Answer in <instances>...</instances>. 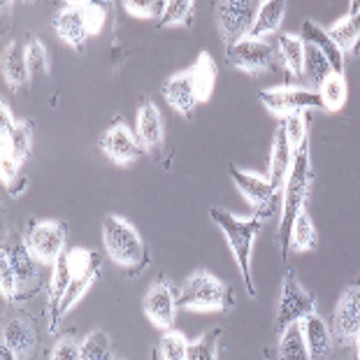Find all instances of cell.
Returning <instances> with one entry per match:
<instances>
[{
  "instance_id": "8",
  "label": "cell",
  "mask_w": 360,
  "mask_h": 360,
  "mask_svg": "<svg viewBox=\"0 0 360 360\" xmlns=\"http://www.w3.org/2000/svg\"><path fill=\"white\" fill-rule=\"evenodd\" d=\"M3 256L17 277V304L30 300L40 290V263L30 254L26 237L10 235L3 244Z\"/></svg>"
},
{
  "instance_id": "2",
  "label": "cell",
  "mask_w": 360,
  "mask_h": 360,
  "mask_svg": "<svg viewBox=\"0 0 360 360\" xmlns=\"http://www.w3.org/2000/svg\"><path fill=\"white\" fill-rule=\"evenodd\" d=\"M33 151V124L28 119H14L10 107L0 105V174L5 188L19 195L28 181L21 179V165Z\"/></svg>"
},
{
  "instance_id": "14",
  "label": "cell",
  "mask_w": 360,
  "mask_h": 360,
  "mask_svg": "<svg viewBox=\"0 0 360 360\" xmlns=\"http://www.w3.org/2000/svg\"><path fill=\"white\" fill-rule=\"evenodd\" d=\"M258 98H260V103L267 107V112H272L274 117H281V119L293 112H307V110H314V107H323L319 91H314V89L277 86V89L260 91Z\"/></svg>"
},
{
  "instance_id": "12",
  "label": "cell",
  "mask_w": 360,
  "mask_h": 360,
  "mask_svg": "<svg viewBox=\"0 0 360 360\" xmlns=\"http://www.w3.org/2000/svg\"><path fill=\"white\" fill-rule=\"evenodd\" d=\"M226 58L231 60V65L247 75H265L274 72L279 58H277V47L267 40H254V37H244L233 47L226 49Z\"/></svg>"
},
{
  "instance_id": "11",
  "label": "cell",
  "mask_w": 360,
  "mask_h": 360,
  "mask_svg": "<svg viewBox=\"0 0 360 360\" xmlns=\"http://www.w3.org/2000/svg\"><path fill=\"white\" fill-rule=\"evenodd\" d=\"M26 244L30 254L40 265H56V260L65 254L68 226L63 221H33L26 231Z\"/></svg>"
},
{
  "instance_id": "33",
  "label": "cell",
  "mask_w": 360,
  "mask_h": 360,
  "mask_svg": "<svg viewBox=\"0 0 360 360\" xmlns=\"http://www.w3.org/2000/svg\"><path fill=\"white\" fill-rule=\"evenodd\" d=\"M330 75H335L330 60H328L316 47H309V44H307V58H304V79H307L311 86L321 89V84L330 77Z\"/></svg>"
},
{
  "instance_id": "22",
  "label": "cell",
  "mask_w": 360,
  "mask_h": 360,
  "mask_svg": "<svg viewBox=\"0 0 360 360\" xmlns=\"http://www.w3.org/2000/svg\"><path fill=\"white\" fill-rule=\"evenodd\" d=\"M300 323H302L309 360H333V349H335L333 328L328 326L316 311L309 314V316H304Z\"/></svg>"
},
{
  "instance_id": "25",
  "label": "cell",
  "mask_w": 360,
  "mask_h": 360,
  "mask_svg": "<svg viewBox=\"0 0 360 360\" xmlns=\"http://www.w3.org/2000/svg\"><path fill=\"white\" fill-rule=\"evenodd\" d=\"M277 47V58L281 68H286V72L293 75L295 79L304 77V58H307V44L300 40V35L283 33L274 42Z\"/></svg>"
},
{
  "instance_id": "16",
  "label": "cell",
  "mask_w": 360,
  "mask_h": 360,
  "mask_svg": "<svg viewBox=\"0 0 360 360\" xmlns=\"http://www.w3.org/2000/svg\"><path fill=\"white\" fill-rule=\"evenodd\" d=\"M142 309L158 330H172L174 316H177V293L167 281H154L142 297Z\"/></svg>"
},
{
  "instance_id": "27",
  "label": "cell",
  "mask_w": 360,
  "mask_h": 360,
  "mask_svg": "<svg viewBox=\"0 0 360 360\" xmlns=\"http://www.w3.org/2000/svg\"><path fill=\"white\" fill-rule=\"evenodd\" d=\"M283 17H286V3L281 0H265L258 5V17L254 21L249 37L254 40H267L272 33H277Z\"/></svg>"
},
{
  "instance_id": "42",
  "label": "cell",
  "mask_w": 360,
  "mask_h": 360,
  "mask_svg": "<svg viewBox=\"0 0 360 360\" xmlns=\"http://www.w3.org/2000/svg\"><path fill=\"white\" fill-rule=\"evenodd\" d=\"M0 360H19L17 354L10 349V347H5V344H0Z\"/></svg>"
},
{
  "instance_id": "19",
  "label": "cell",
  "mask_w": 360,
  "mask_h": 360,
  "mask_svg": "<svg viewBox=\"0 0 360 360\" xmlns=\"http://www.w3.org/2000/svg\"><path fill=\"white\" fill-rule=\"evenodd\" d=\"M70 279H72V270H70V260H68V251L56 260L49 279V288H47V314H49V328L47 330L53 335L58 330V326L63 323V316H60V304H63V297L70 288Z\"/></svg>"
},
{
  "instance_id": "35",
  "label": "cell",
  "mask_w": 360,
  "mask_h": 360,
  "mask_svg": "<svg viewBox=\"0 0 360 360\" xmlns=\"http://www.w3.org/2000/svg\"><path fill=\"white\" fill-rule=\"evenodd\" d=\"M82 360H114L110 335L105 330H91L82 340Z\"/></svg>"
},
{
  "instance_id": "3",
  "label": "cell",
  "mask_w": 360,
  "mask_h": 360,
  "mask_svg": "<svg viewBox=\"0 0 360 360\" xmlns=\"http://www.w3.org/2000/svg\"><path fill=\"white\" fill-rule=\"evenodd\" d=\"M314 184V170H311V151H309V142H304L300 149H297L293 167H290V174L286 184H283L281 191V214H279V247L281 254L286 256L288 249V240H290V228H293L295 217L300 214L304 207H307V198Z\"/></svg>"
},
{
  "instance_id": "10",
  "label": "cell",
  "mask_w": 360,
  "mask_h": 360,
  "mask_svg": "<svg viewBox=\"0 0 360 360\" xmlns=\"http://www.w3.org/2000/svg\"><path fill=\"white\" fill-rule=\"evenodd\" d=\"M314 311H316L314 295L300 286L293 270H286L281 281L277 307H274V330H277V335H281L288 326L300 323L304 316H309Z\"/></svg>"
},
{
  "instance_id": "4",
  "label": "cell",
  "mask_w": 360,
  "mask_h": 360,
  "mask_svg": "<svg viewBox=\"0 0 360 360\" xmlns=\"http://www.w3.org/2000/svg\"><path fill=\"white\" fill-rule=\"evenodd\" d=\"M210 219L221 228L228 247H231L233 256L237 260V270H240L244 283L249 288V295H256L254 274H251V254H254V242L263 228L265 221L258 214H251L249 219H240L235 214L221 210V207H212Z\"/></svg>"
},
{
  "instance_id": "13",
  "label": "cell",
  "mask_w": 360,
  "mask_h": 360,
  "mask_svg": "<svg viewBox=\"0 0 360 360\" xmlns=\"http://www.w3.org/2000/svg\"><path fill=\"white\" fill-rule=\"evenodd\" d=\"M228 172H231V179L235 181V186L240 188V193L244 195V200L249 205H254V210L260 219L270 221L274 214H277V202L281 205V193L272 186L270 179L258 177L254 172L240 170L235 163H231Z\"/></svg>"
},
{
  "instance_id": "39",
  "label": "cell",
  "mask_w": 360,
  "mask_h": 360,
  "mask_svg": "<svg viewBox=\"0 0 360 360\" xmlns=\"http://www.w3.org/2000/svg\"><path fill=\"white\" fill-rule=\"evenodd\" d=\"M165 5L163 0H126L124 7L128 14L133 17H140V19H158L163 17L165 12Z\"/></svg>"
},
{
  "instance_id": "24",
  "label": "cell",
  "mask_w": 360,
  "mask_h": 360,
  "mask_svg": "<svg viewBox=\"0 0 360 360\" xmlns=\"http://www.w3.org/2000/svg\"><path fill=\"white\" fill-rule=\"evenodd\" d=\"M297 35H300V40L304 44L316 47L328 60H330L335 75H344V49L333 40L330 33H328L323 26L314 24L311 19H304L302 26H300V33H297Z\"/></svg>"
},
{
  "instance_id": "34",
  "label": "cell",
  "mask_w": 360,
  "mask_h": 360,
  "mask_svg": "<svg viewBox=\"0 0 360 360\" xmlns=\"http://www.w3.org/2000/svg\"><path fill=\"white\" fill-rule=\"evenodd\" d=\"M221 328H212V330L195 337L188 342V360H219V342H221Z\"/></svg>"
},
{
  "instance_id": "28",
  "label": "cell",
  "mask_w": 360,
  "mask_h": 360,
  "mask_svg": "<svg viewBox=\"0 0 360 360\" xmlns=\"http://www.w3.org/2000/svg\"><path fill=\"white\" fill-rule=\"evenodd\" d=\"M288 249L297 251V254H304V251H316L319 249V233H316V226H314L311 214L307 212V207H304V210L297 214L295 221H293Z\"/></svg>"
},
{
  "instance_id": "37",
  "label": "cell",
  "mask_w": 360,
  "mask_h": 360,
  "mask_svg": "<svg viewBox=\"0 0 360 360\" xmlns=\"http://www.w3.org/2000/svg\"><path fill=\"white\" fill-rule=\"evenodd\" d=\"M279 124L283 126V130H286V137L288 142L293 144V149L297 151L302 147L304 142H309V121H307V114L304 112H293V114H286Z\"/></svg>"
},
{
  "instance_id": "43",
  "label": "cell",
  "mask_w": 360,
  "mask_h": 360,
  "mask_svg": "<svg viewBox=\"0 0 360 360\" xmlns=\"http://www.w3.org/2000/svg\"><path fill=\"white\" fill-rule=\"evenodd\" d=\"M351 51H354V53H360V40L354 44V49H351Z\"/></svg>"
},
{
  "instance_id": "21",
  "label": "cell",
  "mask_w": 360,
  "mask_h": 360,
  "mask_svg": "<svg viewBox=\"0 0 360 360\" xmlns=\"http://www.w3.org/2000/svg\"><path fill=\"white\" fill-rule=\"evenodd\" d=\"M53 30L65 44H70L72 49L79 51L89 37L86 21H84V3L68 5L53 14Z\"/></svg>"
},
{
  "instance_id": "7",
  "label": "cell",
  "mask_w": 360,
  "mask_h": 360,
  "mask_svg": "<svg viewBox=\"0 0 360 360\" xmlns=\"http://www.w3.org/2000/svg\"><path fill=\"white\" fill-rule=\"evenodd\" d=\"M258 5L254 0H219L214 5V21L226 49L249 37L258 17Z\"/></svg>"
},
{
  "instance_id": "31",
  "label": "cell",
  "mask_w": 360,
  "mask_h": 360,
  "mask_svg": "<svg viewBox=\"0 0 360 360\" xmlns=\"http://www.w3.org/2000/svg\"><path fill=\"white\" fill-rule=\"evenodd\" d=\"M188 342L186 335L179 330H165L158 347L154 349V360H188Z\"/></svg>"
},
{
  "instance_id": "15",
  "label": "cell",
  "mask_w": 360,
  "mask_h": 360,
  "mask_svg": "<svg viewBox=\"0 0 360 360\" xmlns=\"http://www.w3.org/2000/svg\"><path fill=\"white\" fill-rule=\"evenodd\" d=\"M330 328L337 342L354 344L360 333V279L344 288V293L337 300Z\"/></svg>"
},
{
  "instance_id": "30",
  "label": "cell",
  "mask_w": 360,
  "mask_h": 360,
  "mask_svg": "<svg viewBox=\"0 0 360 360\" xmlns=\"http://www.w3.org/2000/svg\"><path fill=\"white\" fill-rule=\"evenodd\" d=\"M277 360H309L307 344H304L302 323L288 326L286 330L279 335Z\"/></svg>"
},
{
  "instance_id": "29",
  "label": "cell",
  "mask_w": 360,
  "mask_h": 360,
  "mask_svg": "<svg viewBox=\"0 0 360 360\" xmlns=\"http://www.w3.org/2000/svg\"><path fill=\"white\" fill-rule=\"evenodd\" d=\"M326 30L330 33V37L342 49H354V44L360 40V3L358 0L351 3L347 17Z\"/></svg>"
},
{
  "instance_id": "20",
  "label": "cell",
  "mask_w": 360,
  "mask_h": 360,
  "mask_svg": "<svg viewBox=\"0 0 360 360\" xmlns=\"http://www.w3.org/2000/svg\"><path fill=\"white\" fill-rule=\"evenodd\" d=\"M135 128H137V140H140L144 151H158L165 137V124L160 117V110L156 103L142 101L135 114Z\"/></svg>"
},
{
  "instance_id": "40",
  "label": "cell",
  "mask_w": 360,
  "mask_h": 360,
  "mask_svg": "<svg viewBox=\"0 0 360 360\" xmlns=\"http://www.w3.org/2000/svg\"><path fill=\"white\" fill-rule=\"evenodd\" d=\"M49 360H82V342H77L75 337H60L53 344Z\"/></svg>"
},
{
  "instance_id": "18",
  "label": "cell",
  "mask_w": 360,
  "mask_h": 360,
  "mask_svg": "<svg viewBox=\"0 0 360 360\" xmlns=\"http://www.w3.org/2000/svg\"><path fill=\"white\" fill-rule=\"evenodd\" d=\"M10 347L19 360H33L37 349V333L33 326V319L26 314H10L3 321V342Z\"/></svg>"
},
{
  "instance_id": "1",
  "label": "cell",
  "mask_w": 360,
  "mask_h": 360,
  "mask_svg": "<svg viewBox=\"0 0 360 360\" xmlns=\"http://www.w3.org/2000/svg\"><path fill=\"white\" fill-rule=\"evenodd\" d=\"M217 63L207 51H200V56L188 70H181L172 77H167L160 86V94L165 101L177 110L181 117L191 119L195 114V107L200 103H207L214 94V84H217Z\"/></svg>"
},
{
  "instance_id": "38",
  "label": "cell",
  "mask_w": 360,
  "mask_h": 360,
  "mask_svg": "<svg viewBox=\"0 0 360 360\" xmlns=\"http://www.w3.org/2000/svg\"><path fill=\"white\" fill-rule=\"evenodd\" d=\"M26 63L30 75H47L49 72V51L42 44V40L30 37L26 42Z\"/></svg>"
},
{
  "instance_id": "23",
  "label": "cell",
  "mask_w": 360,
  "mask_h": 360,
  "mask_svg": "<svg viewBox=\"0 0 360 360\" xmlns=\"http://www.w3.org/2000/svg\"><path fill=\"white\" fill-rule=\"evenodd\" d=\"M297 151L293 149V144L288 142L286 137V130L279 124L277 130H274V140H272V156H270V184L274 188L283 191V184H286L288 174H290V167H293V160H295Z\"/></svg>"
},
{
  "instance_id": "26",
  "label": "cell",
  "mask_w": 360,
  "mask_h": 360,
  "mask_svg": "<svg viewBox=\"0 0 360 360\" xmlns=\"http://www.w3.org/2000/svg\"><path fill=\"white\" fill-rule=\"evenodd\" d=\"M3 77L12 91L21 89L28 82V63H26V44L17 40L7 42L3 49Z\"/></svg>"
},
{
  "instance_id": "36",
  "label": "cell",
  "mask_w": 360,
  "mask_h": 360,
  "mask_svg": "<svg viewBox=\"0 0 360 360\" xmlns=\"http://www.w3.org/2000/svg\"><path fill=\"white\" fill-rule=\"evenodd\" d=\"M193 10L195 3L191 0H170L165 5L163 17L158 21V28H170V26H191L193 24Z\"/></svg>"
},
{
  "instance_id": "41",
  "label": "cell",
  "mask_w": 360,
  "mask_h": 360,
  "mask_svg": "<svg viewBox=\"0 0 360 360\" xmlns=\"http://www.w3.org/2000/svg\"><path fill=\"white\" fill-rule=\"evenodd\" d=\"M105 7L96 5V3H84V21H86V30L89 35H98L105 26Z\"/></svg>"
},
{
  "instance_id": "17",
  "label": "cell",
  "mask_w": 360,
  "mask_h": 360,
  "mask_svg": "<svg viewBox=\"0 0 360 360\" xmlns=\"http://www.w3.org/2000/svg\"><path fill=\"white\" fill-rule=\"evenodd\" d=\"M101 149L105 151V156L117 165H130L133 160H137L144 154L137 135L126 124H121V121L112 124L101 135Z\"/></svg>"
},
{
  "instance_id": "5",
  "label": "cell",
  "mask_w": 360,
  "mask_h": 360,
  "mask_svg": "<svg viewBox=\"0 0 360 360\" xmlns=\"http://www.w3.org/2000/svg\"><path fill=\"white\" fill-rule=\"evenodd\" d=\"M103 244L112 263L121 270L140 272L147 265V249L137 228L117 214H107L103 219Z\"/></svg>"
},
{
  "instance_id": "9",
  "label": "cell",
  "mask_w": 360,
  "mask_h": 360,
  "mask_svg": "<svg viewBox=\"0 0 360 360\" xmlns=\"http://www.w3.org/2000/svg\"><path fill=\"white\" fill-rule=\"evenodd\" d=\"M68 260H70L72 279H70V288H68V293L63 297V304H60V316L63 319L77 307V302L89 293V288L98 281L103 270V258L94 249H82V247L68 249Z\"/></svg>"
},
{
  "instance_id": "32",
  "label": "cell",
  "mask_w": 360,
  "mask_h": 360,
  "mask_svg": "<svg viewBox=\"0 0 360 360\" xmlns=\"http://www.w3.org/2000/svg\"><path fill=\"white\" fill-rule=\"evenodd\" d=\"M321 103H323L326 112H340L344 105H347L349 98V89H347V79L344 75H330L319 89Z\"/></svg>"
},
{
  "instance_id": "6",
  "label": "cell",
  "mask_w": 360,
  "mask_h": 360,
  "mask_svg": "<svg viewBox=\"0 0 360 360\" xmlns=\"http://www.w3.org/2000/svg\"><path fill=\"white\" fill-rule=\"evenodd\" d=\"M177 304L191 311H231L235 307V293L212 272L195 270L181 281Z\"/></svg>"
}]
</instances>
